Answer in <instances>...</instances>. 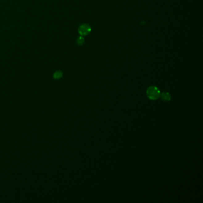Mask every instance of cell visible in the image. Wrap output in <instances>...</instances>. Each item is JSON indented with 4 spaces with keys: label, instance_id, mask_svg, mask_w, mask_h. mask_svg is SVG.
I'll return each mask as SVG.
<instances>
[{
    "label": "cell",
    "instance_id": "obj_1",
    "mask_svg": "<svg viewBox=\"0 0 203 203\" xmlns=\"http://www.w3.org/2000/svg\"><path fill=\"white\" fill-rule=\"evenodd\" d=\"M147 97L152 100L158 99L160 96V92L159 89L155 86H150L147 90Z\"/></svg>",
    "mask_w": 203,
    "mask_h": 203
},
{
    "label": "cell",
    "instance_id": "obj_2",
    "mask_svg": "<svg viewBox=\"0 0 203 203\" xmlns=\"http://www.w3.org/2000/svg\"><path fill=\"white\" fill-rule=\"evenodd\" d=\"M91 31V28L87 24H83L79 27L78 32L81 36H86L89 34Z\"/></svg>",
    "mask_w": 203,
    "mask_h": 203
},
{
    "label": "cell",
    "instance_id": "obj_3",
    "mask_svg": "<svg viewBox=\"0 0 203 203\" xmlns=\"http://www.w3.org/2000/svg\"><path fill=\"white\" fill-rule=\"evenodd\" d=\"M161 99L164 102H169L171 99L170 95L168 93H160V96Z\"/></svg>",
    "mask_w": 203,
    "mask_h": 203
},
{
    "label": "cell",
    "instance_id": "obj_4",
    "mask_svg": "<svg viewBox=\"0 0 203 203\" xmlns=\"http://www.w3.org/2000/svg\"><path fill=\"white\" fill-rule=\"evenodd\" d=\"M63 76V73L61 71H57L54 73L53 77L55 79H60Z\"/></svg>",
    "mask_w": 203,
    "mask_h": 203
},
{
    "label": "cell",
    "instance_id": "obj_5",
    "mask_svg": "<svg viewBox=\"0 0 203 203\" xmlns=\"http://www.w3.org/2000/svg\"><path fill=\"white\" fill-rule=\"evenodd\" d=\"M77 41V43L78 45H82V44L84 43L85 40H84V38L82 37V36H81L79 37V38L77 39V41Z\"/></svg>",
    "mask_w": 203,
    "mask_h": 203
}]
</instances>
